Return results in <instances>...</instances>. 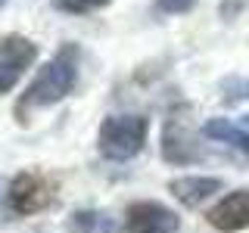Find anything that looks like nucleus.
Here are the masks:
<instances>
[{"label":"nucleus","mask_w":249,"mask_h":233,"mask_svg":"<svg viewBox=\"0 0 249 233\" xmlns=\"http://www.w3.org/2000/svg\"><path fill=\"white\" fill-rule=\"evenodd\" d=\"M168 190L175 199H181V205L196 208L199 202H206L209 196H215L221 190V181L218 177H175L168 183Z\"/></svg>","instance_id":"8"},{"label":"nucleus","mask_w":249,"mask_h":233,"mask_svg":"<svg viewBox=\"0 0 249 233\" xmlns=\"http://www.w3.org/2000/svg\"><path fill=\"white\" fill-rule=\"evenodd\" d=\"M35 44L25 41V37L19 34H10L0 41V93L13 90L16 81L22 78V72L31 66V59H35Z\"/></svg>","instance_id":"3"},{"label":"nucleus","mask_w":249,"mask_h":233,"mask_svg":"<svg viewBox=\"0 0 249 233\" xmlns=\"http://www.w3.org/2000/svg\"><path fill=\"white\" fill-rule=\"evenodd\" d=\"M128 233H178L181 217L159 202H134L128 208Z\"/></svg>","instance_id":"4"},{"label":"nucleus","mask_w":249,"mask_h":233,"mask_svg":"<svg viewBox=\"0 0 249 233\" xmlns=\"http://www.w3.org/2000/svg\"><path fill=\"white\" fill-rule=\"evenodd\" d=\"M162 155H165L168 162H175V165H187V162H196L199 159V143L196 137H193V131L187 128L178 118H171L165 124V134H162Z\"/></svg>","instance_id":"7"},{"label":"nucleus","mask_w":249,"mask_h":233,"mask_svg":"<svg viewBox=\"0 0 249 233\" xmlns=\"http://www.w3.org/2000/svg\"><path fill=\"white\" fill-rule=\"evenodd\" d=\"M50 183L44 181L41 174H16L13 177V183H10V205H13V212H19V215H35V212H41V208L50 202Z\"/></svg>","instance_id":"5"},{"label":"nucleus","mask_w":249,"mask_h":233,"mask_svg":"<svg viewBox=\"0 0 249 233\" xmlns=\"http://www.w3.org/2000/svg\"><path fill=\"white\" fill-rule=\"evenodd\" d=\"M246 124H249V115H246Z\"/></svg>","instance_id":"12"},{"label":"nucleus","mask_w":249,"mask_h":233,"mask_svg":"<svg viewBox=\"0 0 249 233\" xmlns=\"http://www.w3.org/2000/svg\"><path fill=\"white\" fill-rule=\"evenodd\" d=\"M0 3H3V0H0Z\"/></svg>","instance_id":"13"},{"label":"nucleus","mask_w":249,"mask_h":233,"mask_svg":"<svg viewBox=\"0 0 249 233\" xmlns=\"http://www.w3.org/2000/svg\"><path fill=\"white\" fill-rule=\"evenodd\" d=\"M150 121L143 115H112L100 124V152L112 162H128L143 150Z\"/></svg>","instance_id":"2"},{"label":"nucleus","mask_w":249,"mask_h":233,"mask_svg":"<svg viewBox=\"0 0 249 233\" xmlns=\"http://www.w3.org/2000/svg\"><path fill=\"white\" fill-rule=\"evenodd\" d=\"M75 78H78V50L69 44V47H62L56 56L37 72L35 81L28 84L25 97H22V103H19V115L25 112V109H41V106L59 103L62 97L72 93Z\"/></svg>","instance_id":"1"},{"label":"nucleus","mask_w":249,"mask_h":233,"mask_svg":"<svg viewBox=\"0 0 249 233\" xmlns=\"http://www.w3.org/2000/svg\"><path fill=\"white\" fill-rule=\"evenodd\" d=\"M202 134L212 137V140H221V143H231V146H237V150H243V152H249V134H246V131H240L237 124L224 121V118H212V121H206Z\"/></svg>","instance_id":"9"},{"label":"nucleus","mask_w":249,"mask_h":233,"mask_svg":"<svg viewBox=\"0 0 249 233\" xmlns=\"http://www.w3.org/2000/svg\"><path fill=\"white\" fill-rule=\"evenodd\" d=\"M103 3H109V0H53V6H59L66 13H88V10L103 6Z\"/></svg>","instance_id":"10"},{"label":"nucleus","mask_w":249,"mask_h":233,"mask_svg":"<svg viewBox=\"0 0 249 233\" xmlns=\"http://www.w3.org/2000/svg\"><path fill=\"white\" fill-rule=\"evenodd\" d=\"M209 224L221 233H237L249 227V190H237L231 196H224L209 212Z\"/></svg>","instance_id":"6"},{"label":"nucleus","mask_w":249,"mask_h":233,"mask_svg":"<svg viewBox=\"0 0 249 233\" xmlns=\"http://www.w3.org/2000/svg\"><path fill=\"white\" fill-rule=\"evenodd\" d=\"M193 3H196V0H159V6L165 13H187Z\"/></svg>","instance_id":"11"}]
</instances>
